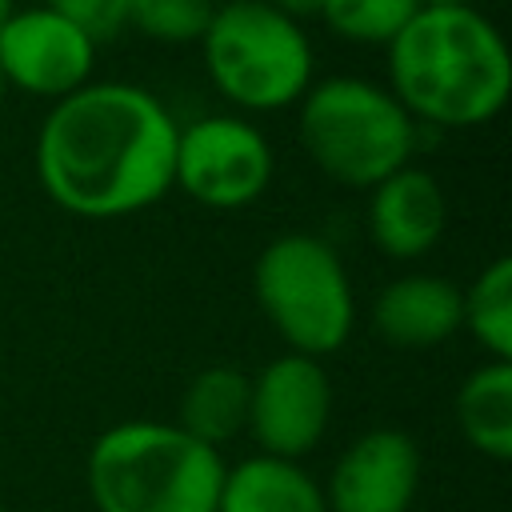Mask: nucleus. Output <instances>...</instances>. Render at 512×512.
Instances as JSON below:
<instances>
[{"label": "nucleus", "mask_w": 512, "mask_h": 512, "mask_svg": "<svg viewBox=\"0 0 512 512\" xmlns=\"http://www.w3.org/2000/svg\"><path fill=\"white\" fill-rule=\"evenodd\" d=\"M176 136L180 124L148 88L88 80L52 100L36 136V176L72 216H136L172 192Z\"/></svg>", "instance_id": "nucleus-1"}, {"label": "nucleus", "mask_w": 512, "mask_h": 512, "mask_svg": "<svg viewBox=\"0 0 512 512\" xmlns=\"http://www.w3.org/2000/svg\"><path fill=\"white\" fill-rule=\"evenodd\" d=\"M384 52L388 92L416 124L476 128L496 120L512 96L508 44L472 4L420 8Z\"/></svg>", "instance_id": "nucleus-2"}, {"label": "nucleus", "mask_w": 512, "mask_h": 512, "mask_svg": "<svg viewBox=\"0 0 512 512\" xmlns=\"http://www.w3.org/2000/svg\"><path fill=\"white\" fill-rule=\"evenodd\" d=\"M84 480L96 512H216L224 460L176 424L124 420L96 436Z\"/></svg>", "instance_id": "nucleus-3"}, {"label": "nucleus", "mask_w": 512, "mask_h": 512, "mask_svg": "<svg viewBox=\"0 0 512 512\" xmlns=\"http://www.w3.org/2000/svg\"><path fill=\"white\" fill-rule=\"evenodd\" d=\"M308 160L348 188H376L412 164L416 120L400 100L364 76H328L300 96L296 116Z\"/></svg>", "instance_id": "nucleus-4"}, {"label": "nucleus", "mask_w": 512, "mask_h": 512, "mask_svg": "<svg viewBox=\"0 0 512 512\" xmlns=\"http://www.w3.org/2000/svg\"><path fill=\"white\" fill-rule=\"evenodd\" d=\"M200 52L212 88L248 112L288 108L312 88V44L304 28L264 0L216 4Z\"/></svg>", "instance_id": "nucleus-5"}, {"label": "nucleus", "mask_w": 512, "mask_h": 512, "mask_svg": "<svg viewBox=\"0 0 512 512\" xmlns=\"http://www.w3.org/2000/svg\"><path fill=\"white\" fill-rule=\"evenodd\" d=\"M252 292L288 352L320 360L352 336L356 304L348 272L336 248L312 232L276 236L256 256Z\"/></svg>", "instance_id": "nucleus-6"}, {"label": "nucleus", "mask_w": 512, "mask_h": 512, "mask_svg": "<svg viewBox=\"0 0 512 512\" xmlns=\"http://www.w3.org/2000/svg\"><path fill=\"white\" fill-rule=\"evenodd\" d=\"M272 184V148L264 132L240 116H204L176 136L172 188L204 208L236 212Z\"/></svg>", "instance_id": "nucleus-7"}, {"label": "nucleus", "mask_w": 512, "mask_h": 512, "mask_svg": "<svg viewBox=\"0 0 512 512\" xmlns=\"http://www.w3.org/2000/svg\"><path fill=\"white\" fill-rule=\"evenodd\" d=\"M328 416H332V380L316 356L284 352L252 376L244 432L260 444L264 456H280V460L308 456L324 440Z\"/></svg>", "instance_id": "nucleus-8"}, {"label": "nucleus", "mask_w": 512, "mask_h": 512, "mask_svg": "<svg viewBox=\"0 0 512 512\" xmlns=\"http://www.w3.org/2000/svg\"><path fill=\"white\" fill-rule=\"evenodd\" d=\"M96 40L72 20L40 8H12L0 24V76L8 88L60 100L92 80Z\"/></svg>", "instance_id": "nucleus-9"}, {"label": "nucleus", "mask_w": 512, "mask_h": 512, "mask_svg": "<svg viewBox=\"0 0 512 512\" xmlns=\"http://www.w3.org/2000/svg\"><path fill=\"white\" fill-rule=\"evenodd\" d=\"M420 488V448L400 428L356 436L324 484L328 512H408Z\"/></svg>", "instance_id": "nucleus-10"}, {"label": "nucleus", "mask_w": 512, "mask_h": 512, "mask_svg": "<svg viewBox=\"0 0 512 512\" xmlns=\"http://www.w3.org/2000/svg\"><path fill=\"white\" fill-rule=\"evenodd\" d=\"M448 228V196L428 168L404 164L368 188V236L392 260H416L440 244Z\"/></svg>", "instance_id": "nucleus-11"}, {"label": "nucleus", "mask_w": 512, "mask_h": 512, "mask_svg": "<svg viewBox=\"0 0 512 512\" xmlns=\"http://www.w3.org/2000/svg\"><path fill=\"white\" fill-rule=\"evenodd\" d=\"M372 328L392 348H436L460 332V288L440 276H400L376 296Z\"/></svg>", "instance_id": "nucleus-12"}, {"label": "nucleus", "mask_w": 512, "mask_h": 512, "mask_svg": "<svg viewBox=\"0 0 512 512\" xmlns=\"http://www.w3.org/2000/svg\"><path fill=\"white\" fill-rule=\"evenodd\" d=\"M216 512H328V504L308 468L256 452L224 468Z\"/></svg>", "instance_id": "nucleus-13"}, {"label": "nucleus", "mask_w": 512, "mask_h": 512, "mask_svg": "<svg viewBox=\"0 0 512 512\" xmlns=\"http://www.w3.org/2000/svg\"><path fill=\"white\" fill-rule=\"evenodd\" d=\"M248 396L252 376L232 364H212L196 372L180 396L176 428H184L192 440L220 452V444L236 440L248 428Z\"/></svg>", "instance_id": "nucleus-14"}, {"label": "nucleus", "mask_w": 512, "mask_h": 512, "mask_svg": "<svg viewBox=\"0 0 512 512\" xmlns=\"http://www.w3.org/2000/svg\"><path fill=\"white\" fill-rule=\"evenodd\" d=\"M456 428L480 456L512 460V360H488L456 392Z\"/></svg>", "instance_id": "nucleus-15"}, {"label": "nucleus", "mask_w": 512, "mask_h": 512, "mask_svg": "<svg viewBox=\"0 0 512 512\" xmlns=\"http://www.w3.org/2000/svg\"><path fill=\"white\" fill-rule=\"evenodd\" d=\"M460 328L476 336L488 360H512V260L496 256L460 292Z\"/></svg>", "instance_id": "nucleus-16"}, {"label": "nucleus", "mask_w": 512, "mask_h": 512, "mask_svg": "<svg viewBox=\"0 0 512 512\" xmlns=\"http://www.w3.org/2000/svg\"><path fill=\"white\" fill-rule=\"evenodd\" d=\"M420 12V0H324L320 20L352 44H376L388 48L404 24Z\"/></svg>", "instance_id": "nucleus-17"}, {"label": "nucleus", "mask_w": 512, "mask_h": 512, "mask_svg": "<svg viewBox=\"0 0 512 512\" xmlns=\"http://www.w3.org/2000/svg\"><path fill=\"white\" fill-rule=\"evenodd\" d=\"M216 4L212 0H128V24L160 44H192L204 36Z\"/></svg>", "instance_id": "nucleus-18"}, {"label": "nucleus", "mask_w": 512, "mask_h": 512, "mask_svg": "<svg viewBox=\"0 0 512 512\" xmlns=\"http://www.w3.org/2000/svg\"><path fill=\"white\" fill-rule=\"evenodd\" d=\"M48 8L88 32L96 44L128 28V0H48Z\"/></svg>", "instance_id": "nucleus-19"}, {"label": "nucleus", "mask_w": 512, "mask_h": 512, "mask_svg": "<svg viewBox=\"0 0 512 512\" xmlns=\"http://www.w3.org/2000/svg\"><path fill=\"white\" fill-rule=\"evenodd\" d=\"M264 4H272L276 12H284V16H292V20L300 24V20L320 16V4H324V0H264Z\"/></svg>", "instance_id": "nucleus-20"}, {"label": "nucleus", "mask_w": 512, "mask_h": 512, "mask_svg": "<svg viewBox=\"0 0 512 512\" xmlns=\"http://www.w3.org/2000/svg\"><path fill=\"white\" fill-rule=\"evenodd\" d=\"M460 4H472V0H420V8H460Z\"/></svg>", "instance_id": "nucleus-21"}, {"label": "nucleus", "mask_w": 512, "mask_h": 512, "mask_svg": "<svg viewBox=\"0 0 512 512\" xmlns=\"http://www.w3.org/2000/svg\"><path fill=\"white\" fill-rule=\"evenodd\" d=\"M16 8V0H0V24H4V16Z\"/></svg>", "instance_id": "nucleus-22"}, {"label": "nucleus", "mask_w": 512, "mask_h": 512, "mask_svg": "<svg viewBox=\"0 0 512 512\" xmlns=\"http://www.w3.org/2000/svg\"><path fill=\"white\" fill-rule=\"evenodd\" d=\"M4 96H8V84H4V76H0V104H4Z\"/></svg>", "instance_id": "nucleus-23"}, {"label": "nucleus", "mask_w": 512, "mask_h": 512, "mask_svg": "<svg viewBox=\"0 0 512 512\" xmlns=\"http://www.w3.org/2000/svg\"><path fill=\"white\" fill-rule=\"evenodd\" d=\"M212 4H228V0H212Z\"/></svg>", "instance_id": "nucleus-24"}]
</instances>
